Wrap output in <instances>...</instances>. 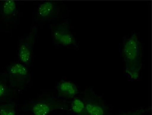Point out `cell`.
<instances>
[{"label": "cell", "mask_w": 152, "mask_h": 115, "mask_svg": "<svg viewBox=\"0 0 152 115\" xmlns=\"http://www.w3.org/2000/svg\"><path fill=\"white\" fill-rule=\"evenodd\" d=\"M143 48L137 33H133L123 41L122 56L126 73L133 80H137L142 70Z\"/></svg>", "instance_id": "1"}, {"label": "cell", "mask_w": 152, "mask_h": 115, "mask_svg": "<svg viewBox=\"0 0 152 115\" xmlns=\"http://www.w3.org/2000/svg\"><path fill=\"white\" fill-rule=\"evenodd\" d=\"M53 41L56 46L64 47H78L77 41L72 32V28L69 21L50 25Z\"/></svg>", "instance_id": "2"}, {"label": "cell", "mask_w": 152, "mask_h": 115, "mask_svg": "<svg viewBox=\"0 0 152 115\" xmlns=\"http://www.w3.org/2000/svg\"><path fill=\"white\" fill-rule=\"evenodd\" d=\"M29 108L33 115H48L57 110H67L69 105L67 102L59 99L43 98L32 102Z\"/></svg>", "instance_id": "3"}, {"label": "cell", "mask_w": 152, "mask_h": 115, "mask_svg": "<svg viewBox=\"0 0 152 115\" xmlns=\"http://www.w3.org/2000/svg\"><path fill=\"white\" fill-rule=\"evenodd\" d=\"M64 5L56 1H47L38 5L35 11L34 20L41 24L60 18L64 13Z\"/></svg>", "instance_id": "4"}, {"label": "cell", "mask_w": 152, "mask_h": 115, "mask_svg": "<svg viewBox=\"0 0 152 115\" xmlns=\"http://www.w3.org/2000/svg\"><path fill=\"white\" fill-rule=\"evenodd\" d=\"M9 84L14 89H21L29 83L31 75L29 69L22 63L14 62L7 68Z\"/></svg>", "instance_id": "5"}, {"label": "cell", "mask_w": 152, "mask_h": 115, "mask_svg": "<svg viewBox=\"0 0 152 115\" xmlns=\"http://www.w3.org/2000/svg\"><path fill=\"white\" fill-rule=\"evenodd\" d=\"M82 100L84 103L88 115H109V108L105 101L93 90L86 89Z\"/></svg>", "instance_id": "6"}, {"label": "cell", "mask_w": 152, "mask_h": 115, "mask_svg": "<svg viewBox=\"0 0 152 115\" xmlns=\"http://www.w3.org/2000/svg\"><path fill=\"white\" fill-rule=\"evenodd\" d=\"M37 33V27H32L29 33L19 42L18 47V57L20 63L26 66H28L31 64Z\"/></svg>", "instance_id": "7"}, {"label": "cell", "mask_w": 152, "mask_h": 115, "mask_svg": "<svg viewBox=\"0 0 152 115\" xmlns=\"http://www.w3.org/2000/svg\"><path fill=\"white\" fill-rule=\"evenodd\" d=\"M18 14V4L15 1L7 0L0 3V21L6 24L16 21Z\"/></svg>", "instance_id": "8"}, {"label": "cell", "mask_w": 152, "mask_h": 115, "mask_svg": "<svg viewBox=\"0 0 152 115\" xmlns=\"http://www.w3.org/2000/svg\"><path fill=\"white\" fill-rule=\"evenodd\" d=\"M58 97L66 100H73L79 93L76 84L69 80H61L56 87Z\"/></svg>", "instance_id": "9"}, {"label": "cell", "mask_w": 152, "mask_h": 115, "mask_svg": "<svg viewBox=\"0 0 152 115\" xmlns=\"http://www.w3.org/2000/svg\"><path fill=\"white\" fill-rule=\"evenodd\" d=\"M71 110L77 115H89L82 98L75 97L71 102Z\"/></svg>", "instance_id": "10"}, {"label": "cell", "mask_w": 152, "mask_h": 115, "mask_svg": "<svg viewBox=\"0 0 152 115\" xmlns=\"http://www.w3.org/2000/svg\"><path fill=\"white\" fill-rule=\"evenodd\" d=\"M10 87L7 81L0 79V102H5L11 97L12 92Z\"/></svg>", "instance_id": "11"}, {"label": "cell", "mask_w": 152, "mask_h": 115, "mask_svg": "<svg viewBox=\"0 0 152 115\" xmlns=\"http://www.w3.org/2000/svg\"><path fill=\"white\" fill-rule=\"evenodd\" d=\"M0 115H16V106L13 102L0 103Z\"/></svg>", "instance_id": "12"}, {"label": "cell", "mask_w": 152, "mask_h": 115, "mask_svg": "<svg viewBox=\"0 0 152 115\" xmlns=\"http://www.w3.org/2000/svg\"><path fill=\"white\" fill-rule=\"evenodd\" d=\"M149 108H142L124 113L119 115H143L147 112H149Z\"/></svg>", "instance_id": "13"}]
</instances>
